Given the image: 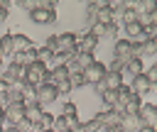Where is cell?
I'll list each match as a JSON object with an SVG mask.
<instances>
[{"mask_svg":"<svg viewBox=\"0 0 157 132\" xmlns=\"http://www.w3.org/2000/svg\"><path fill=\"white\" fill-rule=\"evenodd\" d=\"M17 5H20V7H22V10H27V12H32V10H34V7H37V2H32V0H20V2H17Z\"/></svg>","mask_w":157,"mask_h":132,"instance_id":"d590c367","label":"cell"},{"mask_svg":"<svg viewBox=\"0 0 157 132\" xmlns=\"http://www.w3.org/2000/svg\"><path fill=\"white\" fill-rule=\"evenodd\" d=\"M22 100H25V93H22L20 86H7V90H5L2 98H0L2 105H12V103H22Z\"/></svg>","mask_w":157,"mask_h":132,"instance_id":"ac0fdd59","label":"cell"},{"mask_svg":"<svg viewBox=\"0 0 157 132\" xmlns=\"http://www.w3.org/2000/svg\"><path fill=\"white\" fill-rule=\"evenodd\" d=\"M93 122H96L101 130H108V127L120 125V115H118L115 110H98L96 117H93Z\"/></svg>","mask_w":157,"mask_h":132,"instance_id":"30bf717a","label":"cell"},{"mask_svg":"<svg viewBox=\"0 0 157 132\" xmlns=\"http://www.w3.org/2000/svg\"><path fill=\"white\" fill-rule=\"evenodd\" d=\"M47 66L44 64H39V61H32V64H27L25 66V83L29 86V88H37V86H42V83H47Z\"/></svg>","mask_w":157,"mask_h":132,"instance_id":"7a4b0ae2","label":"cell"},{"mask_svg":"<svg viewBox=\"0 0 157 132\" xmlns=\"http://www.w3.org/2000/svg\"><path fill=\"white\" fill-rule=\"evenodd\" d=\"M98 98L103 100L105 110H110V108H115V105H118V103H115V90H103V93H101Z\"/></svg>","mask_w":157,"mask_h":132,"instance_id":"f546056e","label":"cell"},{"mask_svg":"<svg viewBox=\"0 0 157 132\" xmlns=\"http://www.w3.org/2000/svg\"><path fill=\"white\" fill-rule=\"evenodd\" d=\"M132 98V90L128 88V83H123V86H118L115 88V103L120 105V108H125V103Z\"/></svg>","mask_w":157,"mask_h":132,"instance_id":"603a6c76","label":"cell"},{"mask_svg":"<svg viewBox=\"0 0 157 132\" xmlns=\"http://www.w3.org/2000/svg\"><path fill=\"white\" fill-rule=\"evenodd\" d=\"M98 42L101 39H96L88 29L86 32H81V34H76V51H83V54H93L96 51V46H98Z\"/></svg>","mask_w":157,"mask_h":132,"instance_id":"ba28073f","label":"cell"},{"mask_svg":"<svg viewBox=\"0 0 157 132\" xmlns=\"http://www.w3.org/2000/svg\"><path fill=\"white\" fill-rule=\"evenodd\" d=\"M61 117H78V108H76V103H71V100H66L64 105H61V112H59Z\"/></svg>","mask_w":157,"mask_h":132,"instance_id":"f1b7e54d","label":"cell"},{"mask_svg":"<svg viewBox=\"0 0 157 132\" xmlns=\"http://www.w3.org/2000/svg\"><path fill=\"white\" fill-rule=\"evenodd\" d=\"M20 120H25V108H22V103L5 105V125H17Z\"/></svg>","mask_w":157,"mask_h":132,"instance_id":"2e32d148","label":"cell"},{"mask_svg":"<svg viewBox=\"0 0 157 132\" xmlns=\"http://www.w3.org/2000/svg\"><path fill=\"white\" fill-rule=\"evenodd\" d=\"M29 20L34 24H54L56 22V10H49V7H42L37 2V7L29 12Z\"/></svg>","mask_w":157,"mask_h":132,"instance_id":"5b68a950","label":"cell"},{"mask_svg":"<svg viewBox=\"0 0 157 132\" xmlns=\"http://www.w3.org/2000/svg\"><path fill=\"white\" fill-rule=\"evenodd\" d=\"M54 88H56V93H59V95H69V93H74V88H71V83H69V81H61V83H56Z\"/></svg>","mask_w":157,"mask_h":132,"instance_id":"d6a6232c","label":"cell"},{"mask_svg":"<svg viewBox=\"0 0 157 132\" xmlns=\"http://www.w3.org/2000/svg\"><path fill=\"white\" fill-rule=\"evenodd\" d=\"M52 120H54V115H52L49 110H44V112L39 115V120H37V127H42V130H52Z\"/></svg>","mask_w":157,"mask_h":132,"instance_id":"4dcf8cb0","label":"cell"},{"mask_svg":"<svg viewBox=\"0 0 157 132\" xmlns=\"http://www.w3.org/2000/svg\"><path fill=\"white\" fill-rule=\"evenodd\" d=\"M0 56H12V32L0 37Z\"/></svg>","mask_w":157,"mask_h":132,"instance_id":"4316f807","label":"cell"},{"mask_svg":"<svg viewBox=\"0 0 157 132\" xmlns=\"http://www.w3.org/2000/svg\"><path fill=\"white\" fill-rule=\"evenodd\" d=\"M118 17H120L123 27H125V24H130V22H135V20H137V7H135V2H128V5H125V10H123Z\"/></svg>","mask_w":157,"mask_h":132,"instance_id":"7402d4cb","label":"cell"},{"mask_svg":"<svg viewBox=\"0 0 157 132\" xmlns=\"http://www.w3.org/2000/svg\"><path fill=\"white\" fill-rule=\"evenodd\" d=\"M123 32H125V39H128V42H142V22L135 20V22L125 24Z\"/></svg>","mask_w":157,"mask_h":132,"instance_id":"ffe728a7","label":"cell"},{"mask_svg":"<svg viewBox=\"0 0 157 132\" xmlns=\"http://www.w3.org/2000/svg\"><path fill=\"white\" fill-rule=\"evenodd\" d=\"M101 5H103L101 0H91V2H86V29H91V27L96 24V10H98Z\"/></svg>","mask_w":157,"mask_h":132,"instance_id":"44dd1931","label":"cell"},{"mask_svg":"<svg viewBox=\"0 0 157 132\" xmlns=\"http://www.w3.org/2000/svg\"><path fill=\"white\" fill-rule=\"evenodd\" d=\"M22 108H25V120H29L32 125H37V120H39V115L44 112V108L29 95V98H25L22 100Z\"/></svg>","mask_w":157,"mask_h":132,"instance_id":"7c38bea8","label":"cell"},{"mask_svg":"<svg viewBox=\"0 0 157 132\" xmlns=\"http://www.w3.org/2000/svg\"><path fill=\"white\" fill-rule=\"evenodd\" d=\"M2 132H20V130H17L15 125H5V130H2Z\"/></svg>","mask_w":157,"mask_h":132,"instance_id":"ab89813d","label":"cell"},{"mask_svg":"<svg viewBox=\"0 0 157 132\" xmlns=\"http://www.w3.org/2000/svg\"><path fill=\"white\" fill-rule=\"evenodd\" d=\"M5 90H7V83L0 78V98H2V93H5Z\"/></svg>","mask_w":157,"mask_h":132,"instance_id":"60d3db41","label":"cell"},{"mask_svg":"<svg viewBox=\"0 0 157 132\" xmlns=\"http://www.w3.org/2000/svg\"><path fill=\"white\" fill-rule=\"evenodd\" d=\"M7 15H10V0H0V24L7 20Z\"/></svg>","mask_w":157,"mask_h":132,"instance_id":"836d02e7","label":"cell"},{"mask_svg":"<svg viewBox=\"0 0 157 132\" xmlns=\"http://www.w3.org/2000/svg\"><path fill=\"white\" fill-rule=\"evenodd\" d=\"M0 78H2L7 86H20V83H25V66H20V64L10 61V64L2 68Z\"/></svg>","mask_w":157,"mask_h":132,"instance_id":"3957f363","label":"cell"},{"mask_svg":"<svg viewBox=\"0 0 157 132\" xmlns=\"http://www.w3.org/2000/svg\"><path fill=\"white\" fill-rule=\"evenodd\" d=\"M69 83H71V88L76 90V88H81V86H86V81H83V73H69V78H66Z\"/></svg>","mask_w":157,"mask_h":132,"instance_id":"1f68e13d","label":"cell"},{"mask_svg":"<svg viewBox=\"0 0 157 132\" xmlns=\"http://www.w3.org/2000/svg\"><path fill=\"white\" fill-rule=\"evenodd\" d=\"M74 56H76V64H78V68H81V71H83V68H88L91 64H96V54H83V51H76Z\"/></svg>","mask_w":157,"mask_h":132,"instance_id":"d4e9b609","label":"cell"},{"mask_svg":"<svg viewBox=\"0 0 157 132\" xmlns=\"http://www.w3.org/2000/svg\"><path fill=\"white\" fill-rule=\"evenodd\" d=\"M103 132H125L120 125H115V127H108V130H103Z\"/></svg>","mask_w":157,"mask_h":132,"instance_id":"f35d334b","label":"cell"},{"mask_svg":"<svg viewBox=\"0 0 157 132\" xmlns=\"http://www.w3.org/2000/svg\"><path fill=\"white\" fill-rule=\"evenodd\" d=\"M66 78H69V71H66L64 64L49 66V71H47V83H49V86H56V83H61V81H66Z\"/></svg>","mask_w":157,"mask_h":132,"instance_id":"9a60e30c","label":"cell"},{"mask_svg":"<svg viewBox=\"0 0 157 132\" xmlns=\"http://www.w3.org/2000/svg\"><path fill=\"white\" fill-rule=\"evenodd\" d=\"M81 73H83V81H86V86H96V83L103 78V73H105V64L96 59V64H91V66H88V68H83Z\"/></svg>","mask_w":157,"mask_h":132,"instance_id":"9c48e42d","label":"cell"},{"mask_svg":"<svg viewBox=\"0 0 157 132\" xmlns=\"http://www.w3.org/2000/svg\"><path fill=\"white\" fill-rule=\"evenodd\" d=\"M2 68H5V64H2V56H0V73H2Z\"/></svg>","mask_w":157,"mask_h":132,"instance_id":"7bdbcfd3","label":"cell"},{"mask_svg":"<svg viewBox=\"0 0 157 132\" xmlns=\"http://www.w3.org/2000/svg\"><path fill=\"white\" fill-rule=\"evenodd\" d=\"M137 120H140V125L155 127V122H157V108H155V103H142L140 110H137Z\"/></svg>","mask_w":157,"mask_h":132,"instance_id":"4fadbf2b","label":"cell"},{"mask_svg":"<svg viewBox=\"0 0 157 132\" xmlns=\"http://www.w3.org/2000/svg\"><path fill=\"white\" fill-rule=\"evenodd\" d=\"M130 56H132V42H128L125 37L115 39V44H113V59L120 61V64H125Z\"/></svg>","mask_w":157,"mask_h":132,"instance_id":"8fae6325","label":"cell"},{"mask_svg":"<svg viewBox=\"0 0 157 132\" xmlns=\"http://www.w3.org/2000/svg\"><path fill=\"white\" fill-rule=\"evenodd\" d=\"M118 34H120V27H118V22H115V20H113V22H108V24L103 27V37H108V39H120Z\"/></svg>","mask_w":157,"mask_h":132,"instance_id":"83f0119b","label":"cell"},{"mask_svg":"<svg viewBox=\"0 0 157 132\" xmlns=\"http://www.w3.org/2000/svg\"><path fill=\"white\" fill-rule=\"evenodd\" d=\"M137 132H157V130H155V127H150V125H140V127H137Z\"/></svg>","mask_w":157,"mask_h":132,"instance_id":"8d00e7d4","label":"cell"},{"mask_svg":"<svg viewBox=\"0 0 157 132\" xmlns=\"http://www.w3.org/2000/svg\"><path fill=\"white\" fill-rule=\"evenodd\" d=\"M140 105H142V98L137 95V93H132V98L125 103V108H123V112H128V115H137V110H140Z\"/></svg>","mask_w":157,"mask_h":132,"instance_id":"484cf974","label":"cell"},{"mask_svg":"<svg viewBox=\"0 0 157 132\" xmlns=\"http://www.w3.org/2000/svg\"><path fill=\"white\" fill-rule=\"evenodd\" d=\"M32 49H34V42L27 34H22V32L12 34V54H27Z\"/></svg>","mask_w":157,"mask_h":132,"instance_id":"5bb4252c","label":"cell"},{"mask_svg":"<svg viewBox=\"0 0 157 132\" xmlns=\"http://www.w3.org/2000/svg\"><path fill=\"white\" fill-rule=\"evenodd\" d=\"M132 56L145 59V56H157V39H142V42H132Z\"/></svg>","mask_w":157,"mask_h":132,"instance_id":"8992f818","label":"cell"},{"mask_svg":"<svg viewBox=\"0 0 157 132\" xmlns=\"http://www.w3.org/2000/svg\"><path fill=\"white\" fill-rule=\"evenodd\" d=\"M128 88H130L132 93H137V95L142 98L145 93H152V90H155V83H150V78H147L145 73H137V76H132V78H130Z\"/></svg>","mask_w":157,"mask_h":132,"instance_id":"52a82bcc","label":"cell"},{"mask_svg":"<svg viewBox=\"0 0 157 132\" xmlns=\"http://www.w3.org/2000/svg\"><path fill=\"white\" fill-rule=\"evenodd\" d=\"M137 76V73H145V64H142V59H137V56H130L125 64H123V76Z\"/></svg>","mask_w":157,"mask_h":132,"instance_id":"d6986e66","label":"cell"},{"mask_svg":"<svg viewBox=\"0 0 157 132\" xmlns=\"http://www.w3.org/2000/svg\"><path fill=\"white\" fill-rule=\"evenodd\" d=\"M0 125H5V105L0 103Z\"/></svg>","mask_w":157,"mask_h":132,"instance_id":"74e56055","label":"cell"},{"mask_svg":"<svg viewBox=\"0 0 157 132\" xmlns=\"http://www.w3.org/2000/svg\"><path fill=\"white\" fill-rule=\"evenodd\" d=\"M101 83H103V88H105V90H115L118 86H123V83H125V76H123V73H118V71H105V73H103V78H101Z\"/></svg>","mask_w":157,"mask_h":132,"instance_id":"e0dca14e","label":"cell"},{"mask_svg":"<svg viewBox=\"0 0 157 132\" xmlns=\"http://www.w3.org/2000/svg\"><path fill=\"white\" fill-rule=\"evenodd\" d=\"M29 132H52V130H42V127H37V125H32V130Z\"/></svg>","mask_w":157,"mask_h":132,"instance_id":"b9f144b4","label":"cell"},{"mask_svg":"<svg viewBox=\"0 0 157 132\" xmlns=\"http://www.w3.org/2000/svg\"><path fill=\"white\" fill-rule=\"evenodd\" d=\"M44 46L52 51L54 61L61 64L64 59H69L74 51H76V34L74 32H56V34H49Z\"/></svg>","mask_w":157,"mask_h":132,"instance_id":"6da1fadb","label":"cell"},{"mask_svg":"<svg viewBox=\"0 0 157 132\" xmlns=\"http://www.w3.org/2000/svg\"><path fill=\"white\" fill-rule=\"evenodd\" d=\"M145 76L150 78V83H155V86H157V61H155V64H152V66L145 71Z\"/></svg>","mask_w":157,"mask_h":132,"instance_id":"e575fe53","label":"cell"},{"mask_svg":"<svg viewBox=\"0 0 157 132\" xmlns=\"http://www.w3.org/2000/svg\"><path fill=\"white\" fill-rule=\"evenodd\" d=\"M120 127L128 132V130H135L137 132V127H140V120H137V115H128V112H123L120 115Z\"/></svg>","mask_w":157,"mask_h":132,"instance_id":"cb8c5ba5","label":"cell"},{"mask_svg":"<svg viewBox=\"0 0 157 132\" xmlns=\"http://www.w3.org/2000/svg\"><path fill=\"white\" fill-rule=\"evenodd\" d=\"M32 98L44 108V105H52V103H56V98H59V93H56V88L54 86H49V83H42V86H37L34 90H32Z\"/></svg>","mask_w":157,"mask_h":132,"instance_id":"277c9868","label":"cell"}]
</instances>
